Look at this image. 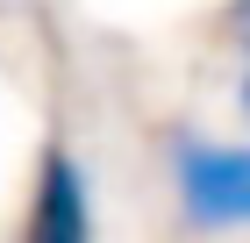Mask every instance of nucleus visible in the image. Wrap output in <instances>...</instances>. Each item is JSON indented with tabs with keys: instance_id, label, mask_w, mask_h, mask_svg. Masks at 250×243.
I'll return each instance as SVG.
<instances>
[{
	"instance_id": "1",
	"label": "nucleus",
	"mask_w": 250,
	"mask_h": 243,
	"mask_svg": "<svg viewBox=\"0 0 250 243\" xmlns=\"http://www.w3.org/2000/svg\"><path fill=\"white\" fill-rule=\"evenodd\" d=\"M172 186L193 229H250V143H214L193 129L172 136Z\"/></svg>"
},
{
	"instance_id": "3",
	"label": "nucleus",
	"mask_w": 250,
	"mask_h": 243,
	"mask_svg": "<svg viewBox=\"0 0 250 243\" xmlns=\"http://www.w3.org/2000/svg\"><path fill=\"white\" fill-rule=\"evenodd\" d=\"M229 29H236V43H243V57H250V0L229 7ZM243 108H250V72H243Z\"/></svg>"
},
{
	"instance_id": "2",
	"label": "nucleus",
	"mask_w": 250,
	"mask_h": 243,
	"mask_svg": "<svg viewBox=\"0 0 250 243\" xmlns=\"http://www.w3.org/2000/svg\"><path fill=\"white\" fill-rule=\"evenodd\" d=\"M21 243H93V186H86V165L72 157V143H43Z\"/></svg>"
}]
</instances>
